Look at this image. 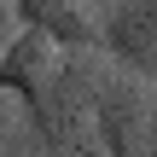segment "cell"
I'll list each match as a JSON object with an SVG mask.
<instances>
[{
	"mask_svg": "<svg viewBox=\"0 0 157 157\" xmlns=\"http://www.w3.org/2000/svg\"><path fill=\"white\" fill-rule=\"evenodd\" d=\"M17 23L47 29L58 47H99V6L93 0H12Z\"/></svg>",
	"mask_w": 157,
	"mask_h": 157,
	"instance_id": "5b68a950",
	"label": "cell"
},
{
	"mask_svg": "<svg viewBox=\"0 0 157 157\" xmlns=\"http://www.w3.org/2000/svg\"><path fill=\"white\" fill-rule=\"evenodd\" d=\"M93 6H105V0H93Z\"/></svg>",
	"mask_w": 157,
	"mask_h": 157,
	"instance_id": "ba28073f",
	"label": "cell"
},
{
	"mask_svg": "<svg viewBox=\"0 0 157 157\" xmlns=\"http://www.w3.org/2000/svg\"><path fill=\"white\" fill-rule=\"evenodd\" d=\"M6 23H12V0H0V29H6Z\"/></svg>",
	"mask_w": 157,
	"mask_h": 157,
	"instance_id": "52a82bcc",
	"label": "cell"
},
{
	"mask_svg": "<svg viewBox=\"0 0 157 157\" xmlns=\"http://www.w3.org/2000/svg\"><path fill=\"white\" fill-rule=\"evenodd\" d=\"M52 58H58V41L35 23H17V35L6 41L0 52V93H12L41 140V122H47V76H52Z\"/></svg>",
	"mask_w": 157,
	"mask_h": 157,
	"instance_id": "3957f363",
	"label": "cell"
},
{
	"mask_svg": "<svg viewBox=\"0 0 157 157\" xmlns=\"http://www.w3.org/2000/svg\"><path fill=\"white\" fill-rule=\"evenodd\" d=\"M105 70V47H58L47 76V151H93V87Z\"/></svg>",
	"mask_w": 157,
	"mask_h": 157,
	"instance_id": "6da1fadb",
	"label": "cell"
},
{
	"mask_svg": "<svg viewBox=\"0 0 157 157\" xmlns=\"http://www.w3.org/2000/svg\"><path fill=\"white\" fill-rule=\"evenodd\" d=\"M99 47H105V58L157 82V0H105Z\"/></svg>",
	"mask_w": 157,
	"mask_h": 157,
	"instance_id": "277c9868",
	"label": "cell"
},
{
	"mask_svg": "<svg viewBox=\"0 0 157 157\" xmlns=\"http://www.w3.org/2000/svg\"><path fill=\"white\" fill-rule=\"evenodd\" d=\"M151 151H157V82H151Z\"/></svg>",
	"mask_w": 157,
	"mask_h": 157,
	"instance_id": "8992f818",
	"label": "cell"
},
{
	"mask_svg": "<svg viewBox=\"0 0 157 157\" xmlns=\"http://www.w3.org/2000/svg\"><path fill=\"white\" fill-rule=\"evenodd\" d=\"M93 151L140 157L151 151V76L105 58L93 87Z\"/></svg>",
	"mask_w": 157,
	"mask_h": 157,
	"instance_id": "7a4b0ae2",
	"label": "cell"
}]
</instances>
